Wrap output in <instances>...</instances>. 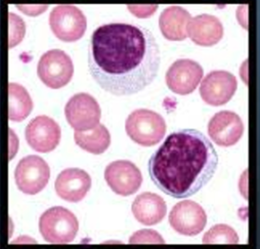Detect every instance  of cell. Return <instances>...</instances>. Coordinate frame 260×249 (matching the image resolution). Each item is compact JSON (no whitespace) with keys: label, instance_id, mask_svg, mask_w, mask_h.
<instances>
[{"label":"cell","instance_id":"obj_13","mask_svg":"<svg viewBox=\"0 0 260 249\" xmlns=\"http://www.w3.org/2000/svg\"><path fill=\"white\" fill-rule=\"evenodd\" d=\"M238 81L235 75L228 71H212L203 79L200 85L202 100L214 107L225 105L236 94Z\"/></svg>","mask_w":260,"mask_h":249},{"label":"cell","instance_id":"obj_5","mask_svg":"<svg viewBox=\"0 0 260 249\" xmlns=\"http://www.w3.org/2000/svg\"><path fill=\"white\" fill-rule=\"evenodd\" d=\"M37 74L49 88L58 89L66 86L74 74L72 58L60 49L46 51L39 59Z\"/></svg>","mask_w":260,"mask_h":249},{"label":"cell","instance_id":"obj_25","mask_svg":"<svg viewBox=\"0 0 260 249\" xmlns=\"http://www.w3.org/2000/svg\"><path fill=\"white\" fill-rule=\"evenodd\" d=\"M17 8L28 16H37L47 10V6H17Z\"/></svg>","mask_w":260,"mask_h":249},{"label":"cell","instance_id":"obj_19","mask_svg":"<svg viewBox=\"0 0 260 249\" xmlns=\"http://www.w3.org/2000/svg\"><path fill=\"white\" fill-rule=\"evenodd\" d=\"M74 140L82 150L100 155L105 153L111 145V135L104 124L85 132H75Z\"/></svg>","mask_w":260,"mask_h":249},{"label":"cell","instance_id":"obj_20","mask_svg":"<svg viewBox=\"0 0 260 249\" xmlns=\"http://www.w3.org/2000/svg\"><path fill=\"white\" fill-rule=\"evenodd\" d=\"M10 96V120L21 122L25 120L33 109L32 99L27 89L21 84L11 82L9 84Z\"/></svg>","mask_w":260,"mask_h":249},{"label":"cell","instance_id":"obj_17","mask_svg":"<svg viewBox=\"0 0 260 249\" xmlns=\"http://www.w3.org/2000/svg\"><path fill=\"white\" fill-rule=\"evenodd\" d=\"M132 209L138 222L145 226H154L165 217L167 205L161 196L146 192L135 199Z\"/></svg>","mask_w":260,"mask_h":249},{"label":"cell","instance_id":"obj_23","mask_svg":"<svg viewBox=\"0 0 260 249\" xmlns=\"http://www.w3.org/2000/svg\"><path fill=\"white\" fill-rule=\"evenodd\" d=\"M129 244H165V240L154 230H141L129 238Z\"/></svg>","mask_w":260,"mask_h":249},{"label":"cell","instance_id":"obj_18","mask_svg":"<svg viewBox=\"0 0 260 249\" xmlns=\"http://www.w3.org/2000/svg\"><path fill=\"white\" fill-rule=\"evenodd\" d=\"M190 14L177 6L165 9L159 18V27L163 36L170 41H182L187 37V25Z\"/></svg>","mask_w":260,"mask_h":249},{"label":"cell","instance_id":"obj_21","mask_svg":"<svg viewBox=\"0 0 260 249\" xmlns=\"http://www.w3.org/2000/svg\"><path fill=\"white\" fill-rule=\"evenodd\" d=\"M202 242L203 244H238L239 236L232 227L219 224L205 233Z\"/></svg>","mask_w":260,"mask_h":249},{"label":"cell","instance_id":"obj_1","mask_svg":"<svg viewBox=\"0 0 260 249\" xmlns=\"http://www.w3.org/2000/svg\"><path fill=\"white\" fill-rule=\"evenodd\" d=\"M160 48L153 33L142 26L106 24L90 39L88 68L94 81L114 96L144 90L157 77Z\"/></svg>","mask_w":260,"mask_h":249},{"label":"cell","instance_id":"obj_8","mask_svg":"<svg viewBox=\"0 0 260 249\" xmlns=\"http://www.w3.org/2000/svg\"><path fill=\"white\" fill-rule=\"evenodd\" d=\"M64 115L72 129L77 132H85L99 126L102 111L92 96L81 92L69 100L64 107Z\"/></svg>","mask_w":260,"mask_h":249},{"label":"cell","instance_id":"obj_6","mask_svg":"<svg viewBox=\"0 0 260 249\" xmlns=\"http://www.w3.org/2000/svg\"><path fill=\"white\" fill-rule=\"evenodd\" d=\"M49 26L53 34L63 42H74L82 38L87 28V20L75 6L55 7L49 16Z\"/></svg>","mask_w":260,"mask_h":249},{"label":"cell","instance_id":"obj_14","mask_svg":"<svg viewBox=\"0 0 260 249\" xmlns=\"http://www.w3.org/2000/svg\"><path fill=\"white\" fill-rule=\"evenodd\" d=\"M208 134L216 145L231 147L241 140L244 134V123L235 112L221 111L210 119Z\"/></svg>","mask_w":260,"mask_h":249},{"label":"cell","instance_id":"obj_7","mask_svg":"<svg viewBox=\"0 0 260 249\" xmlns=\"http://www.w3.org/2000/svg\"><path fill=\"white\" fill-rule=\"evenodd\" d=\"M50 168L39 156L29 155L23 158L15 170L18 189L27 195H36L48 183Z\"/></svg>","mask_w":260,"mask_h":249},{"label":"cell","instance_id":"obj_12","mask_svg":"<svg viewBox=\"0 0 260 249\" xmlns=\"http://www.w3.org/2000/svg\"><path fill=\"white\" fill-rule=\"evenodd\" d=\"M25 136L28 145L34 151L48 153L59 144L61 132L59 126L52 118L40 115L29 122Z\"/></svg>","mask_w":260,"mask_h":249},{"label":"cell","instance_id":"obj_3","mask_svg":"<svg viewBox=\"0 0 260 249\" xmlns=\"http://www.w3.org/2000/svg\"><path fill=\"white\" fill-rule=\"evenodd\" d=\"M125 131L135 143L152 147L163 140L166 134V122L160 114L152 110L139 109L127 117Z\"/></svg>","mask_w":260,"mask_h":249},{"label":"cell","instance_id":"obj_10","mask_svg":"<svg viewBox=\"0 0 260 249\" xmlns=\"http://www.w3.org/2000/svg\"><path fill=\"white\" fill-rule=\"evenodd\" d=\"M203 68L196 60L180 58L169 67L165 80L168 88L176 95L186 96L197 88L203 78Z\"/></svg>","mask_w":260,"mask_h":249},{"label":"cell","instance_id":"obj_24","mask_svg":"<svg viewBox=\"0 0 260 249\" xmlns=\"http://www.w3.org/2000/svg\"><path fill=\"white\" fill-rule=\"evenodd\" d=\"M127 9L138 18H149L158 10V6H128Z\"/></svg>","mask_w":260,"mask_h":249},{"label":"cell","instance_id":"obj_2","mask_svg":"<svg viewBox=\"0 0 260 249\" xmlns=\"http://www.w3.org/2000/svg\"><path fill=\"white\" fill-rule=\"evenodd\" d=\"M218 154L210 140L197 130L169 135L149 161L151 179L166 195L176 199L198 193L213 177Z\"/></svg>","mask_w":260,"mask_h":249},{"label":"cell","instance_id":"obj_15","mask_svg":"<svg viewBox=\"0 0 260 249\" xmlns=\"http://www.w3.org/2000/svg\"><path fill=\"white\" fill-rule=\"evenodd\" d=\"M90 188V175L80 168H67L62 170L57 175L54 182V189L57 196L73 203L83 200Z\"/></svg>","mask_w":260,"mask_h":249},{"label":"cell","instance_id":"obj_4","mask_svg":"<svg viewBox=\"0 0 260 249\" xmlns=\"http://www.w3.org/2000/svg\"><path fill=\"white\" fill-rule=\"evenodd\" d=\"M79 222L69 209L54 206L42 213L39 231L43 239L51 244H68L77 236Z\"/></svg>","mask_w":260,"mask_h":249},{"label":"cell","instance_id":"obj_22","mask_svg":"<svg viewBox=\"0 0 260 249\" xmlns=\"http://www.w3.org/2000/svg\"><path fill=\"white\" fill-rule=\"evenodd\" d=\"M10 48L15 47L23 40L26 33L25 22L17 15L10 13Z\"/></svg>","mask_w":260,"mask_h":249},{"label":"cell","instance_id":"obj_11","mask_svg":"<svg viewBox=\"0 0 260 249\" xmlns=\"http://www.w3.org/2000/svg\"><path fill=\"white\" fill-rule=\"evenodd\" d=\"M169 224L178 234L196 236L205 229L207 214L200 204L191 200H183L172 208Z\"/></svg>","mask_w":260,"mask_h":249},{"label":"cell","instance_id":"obj_16","mask_svg":"<svg viewBox=\"0 0 260 249\" xmlns=\"http://www.w3.org/2000/svg\"><path fill=\"white\" fill-rule=\"evenodd\" d=\"M187 36L200 46H213L223 37V26L218 18L203 14L191 18L187 25Z\"/></svg>","mask_w":260,"mask_h":249},{"label":"cell","instance_id":"obj_9","mask_svg":"<svg viewBox=\"0 0 260 249\" xmlns=\"http://www.w3.org/2000/svg\"><path fill=\"white\" fill-rule=\"evenodd\" d=\"M105 179L113 192L126 197L140 190L143 174L132 161L117 160L106 167Z\"/></svg>","mask_w":260,"mask_h":249}]
</instances>
